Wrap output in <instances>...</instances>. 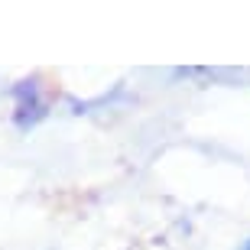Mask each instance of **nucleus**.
I'll use <instances>...</instances> for the list:
<instances>
[{"mask_svg": "<svg viewBox=\"0 0 250 250\" xmlns=\"http://www.w3.org/2000/svg\"><path fill=\"white\" fill-rule=\"evenodd\" d=\"M10 98H13V124H17V130H33L49 117V94L36 75L13 84Z\"/></svg>", "mask_w": 250, "mask_h": 250, "instance_id": "nucleus-1", "label": "nucleus"}, {"mask_svg": "<svg viewBox=\"0 0 250 250\" xmlns=\"http://www.w3.org/2000/svg\"><path fill=\"white\" fill-rule=\"evenodd\" d=\"M237 250H250V237H247V241H244V244H241V247H237Z\"/></svg>", "mask_w": 250, "mask_h": 250, "instance_id": "nucleus-2", "label": "nucleus"}]
</instances>
